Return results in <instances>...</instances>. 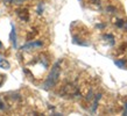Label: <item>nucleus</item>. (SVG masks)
I'll return each instance as SVG.
<instances>
[{
    "instance_id": "1",
    "label": "nucleus",
    "mask_w": 127,
    "mask_h": 116,
    "mask_svg": "<svg viewBox=\"0 0 127 116\" xmlns=\"http://www.w3.org/2000/svg\"><path fill=\"white\" fill-rule=\"evenodd\" d=\"M62 97H81L79 93V82H75V81H69L62 86L61 91H60Z\"/></svg>"
},
{
    "instance_id": "2",
    "label": "nucleus",
    "mask_w": 127,
    "mask_h": 116,
    "mask_svg": "<svg viewBox=\"0 0 127 116\" xmlns=\"http://www.w3.org/2000/svg\"><path fill=\"white\" fill-rule=\"evenodd\" d=\"M60 70H61L60 69V63H56V64L53 66L49 76L47 77L46 81H44V84H43V87L46 89L53 88V87L57 84L58 78H60Z\"/></svg>"
},
{
    "instance_id": "3",
    "label": "nucleus",
    "mask_w": 127,
    "mask_h": 116,
    "mask_svg": "<svg viewBox=\"0 0 127 116\" xmlns=\"http://www.w3.org/2000/svg\"><path fill=\"white\" fill-rule=\"evenodd\" d=\"M112 23H113V26L114 27H117L118 29H123V30H125L127 28V21L126 20L121 19V18H119L118 15H113V18L111 19Z\"/></svg>"
},
{
    "instance_id": "4",
    "label": "nucleus",
    "mask_w": 127,
    "mask_h": 116,
    "mask_svg": "<svg viewBox=\"0 0 127 116\" xmlns=\"http://www.w3.org/2000/svg\"><path fill=\"white\" fill-rule=\"evenodd\" d=\"M16 15H18V18H19L21 21H23V22H28V21H29V18H31L29 11H28L26 7L18 8V9H16Z\"/></svg>"
},
{
    "instance_id": "5",
    "label": "nucleus",
    "mask_w": 127,
    "mask_h": 116,
    "mask_svg": "<svg viewBox=\"0 0 127 116\" xmlns=\"http://www.w3.org/2000/svg\"><path fill=\"white\" fill-rule=\"evenodd\" d=\"M84 2L92 8H100L103 5V0H84Z\"/></svg>"
},
{
    "instance_id": "6",
    "label": "nucleus",
    "mask_w": 127,
    "mask_h": 116,
    "mask_svg": "<svg viewBox=\"0 0 127 116\" xmlns=\"http://www.w3.org/2000/svg\"><path fill=\"white\" fill-rule=\"evenodd\" d=\"M39 34V30L36 29L35 27H33V28H31L29 30L27 31V36H26V39H27L28 42L29 41H33V39L36 37V35Z\"/></svg>"
},
{
    "instance_id": "7",
    "label": "nucleus",
    "mask_w": 127,
    "mask_h": 116,
    "mask_svg": "<svg viewBox=\"0 0 127 116\" xmlns=\"http://www.w3.org/2000/svg\"><path fill=\"white\" fill-rule=\"evenodd\" d=\"M11 41H12L13 46L16 48V35H15V29H14V27L12 28V31H11Z\"/></svg>"
},
{
    "instance_id": "8",
    "label": "nucleus",
    "mask_w": 127,
    "mask_h": 116,
    "mask_svg": "<svg viewBox=\"0 0 127 116\" xmlns=\"http://www.w3.org/2000/svg\"><path fill=\"white\" fill-rule=\"evenodd\" d=\"M0 67H1V69H5V70H8L11 67V64H9L6 59H2V58H1V59H0Z\"/></svg>"
},
{
    "instance_id": "9",
    "label": "nucleus",
    "mask_w": 127,
    "mask_h": 116,
    "mask_svg": "<svg viewBox=\"0 0 127 116\" xmlns=\"http://www.w3.org/2000/svg\"><path fill=\"white\" fill-rule=\"evenodd\" d=\"M116 65H118L120 69H125L126 67V59H117L116 62Z\"/></svg>"
},
{
    "instance_id": "10",
    "label": "nucleus",
    "mask_w": 127,
    "mask_h": 116,
    "mask_svg": "<svg viewBox=\"0 0 127 116\" xmlns=\"http://www.w3.org/2000/svg\"><path fill=\"white\" fill-rule=\"evenodd\" d=\"M26 0H5L6 4H13V5H21L23 4Z\"/></svg>"
},
{
    "instance_id": "11",
    "label": "nucleus",
    "mask_w": 127,
    "mask_h": 116,
    "mask_svg": "<svg viewBox=\"0 0 127 116\" xmlns=\"http://www.w3.org/2000/svg\"><path fill=\"white\" fill-rule=\"evenodd\" d=\"M121 108H123V113H124V114H125V115H127V99L124 101L123 106H121Z\"/></svg>"
},
{
    "instance_id": "12",
    "label": "nucleus",
    "mask_w": 127,
    "mask_h": 116,
    "mask_svg": "<svg viewBox=\"0 0 127 116\" xmlns=\"http://www.w3.org/2000/svg\"><path fill=\"white\" fill-rule=\"evenodd\" d=\"M5 80H6V76H5V74H0V87L2 86V84L5 82Z\"/></svg>"
},
{
    "instance_id": "13",
    "label": "nucleus",
    "mask_w": 127,
    "mask_h": 116,
    "mask_svg": "<svg viewBox=\"0 0 127 116\" xmlns=\"http://www.w3.org/2000/svg\"><path fill=\"white\" fill-rule=\"evenodd\" d=\"M0 48H1V42H0Z\"/></svg>"
}]
</instances>
